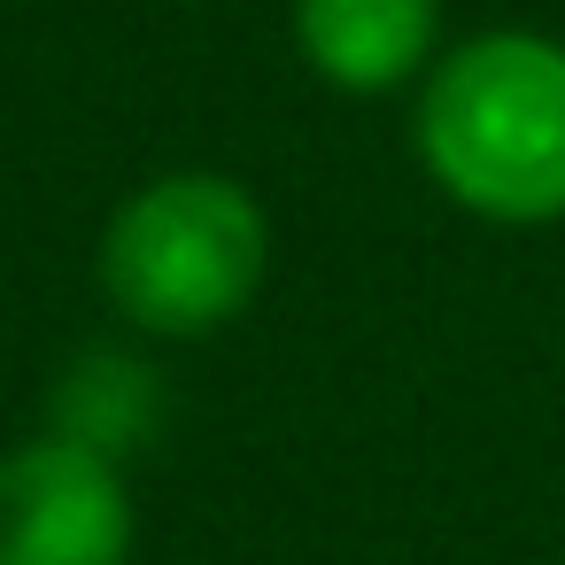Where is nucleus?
<instances>
[{"instance_id":"1","label":"nucleus","mask_w":565,"mask_h":565,"mask_svg":"<svg viewBox=\"0 0 565 565\" xmlns=\"http://www.w3.org/2000/svg\"><path fill=\"white\" fill-rule=\"evenodd\" d=\"M411 156L480 225H565V40L472 32L411 102Z\"/></svg>"},{"instance_id":"2","label":"nucleus","mask_w":565,"mask_h":565,"mask_svg":"<svg viewBox=\"0 0 565 565\" xmlns=\"http://www.w3.org/2000/svg\"><path fill=\"white\" fill-rule=\"evenodd\" d=\"M264 271L271 217L233 171H156L109 210L94 241V279L109 310L148 341L225 333L264 295Z\"/></svg>"},{"instance_id":"3","label":"nucleus","mask_w":565,"mask_h":565,"mask_svg":"<svg viewBox=\"0 0 565 565\" xmlns=\"http://www.w3.org/2000/svg\"><path fill=\"white\" fill-rule=\"evenodd\" d=\"M125 465L63 426L0 449V565H132Z\"/></svg>"},{"instance_id":"4","label":"nucleus","mask_w":565,"mask_h":565,"mask_svg":"<svg viewBox=\"0 0 565 565\" xmlns=\"http://www.w3.org/2000/svg\"><path fill=\"white\" fill-rule=\"evenodd\" d=\"M295 55L349 102H387L441 63V0H295Z\"/></svg>"},{"instance_id":"5","label":"nucleus","mask_w":565,"mask_h":565,"mask_svg":"<svg viewBox=\"0 0 565 565\" xmlns=\"http://www.w3.org/2000/svg\"><path fill=\"white\" fill-rule=\"evenodd\" d=\"M148 403H156V372L148 364H132V356H86L78 372H71V387H63V434H78V441H94V449H109V457H125L132 441H140V426H148Z\"/></svg>"}]
</instances>
